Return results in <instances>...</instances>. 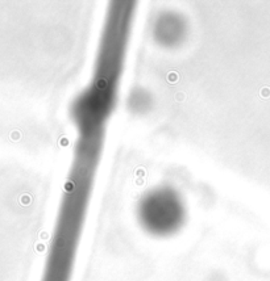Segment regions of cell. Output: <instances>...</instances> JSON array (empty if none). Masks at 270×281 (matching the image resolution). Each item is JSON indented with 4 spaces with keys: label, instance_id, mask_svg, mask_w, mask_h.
<instances>
[{
    "label": "cell",
    "instance_id": "7a4b0ae2",
    "mask_svg": "<svg viewBox=\"0 0 270 281\" xmlns=\"http://www.w3.org/2000/svg\"><path fill=\"white\" fill-rule=\"evenodd\" d=\"M12 138H19V134H17V133H12Z\"/></svg>",
    "mask_w": 270,
    "mask_h": 281
},
{
    "label": "cell",
    "instance_id": "6da1fadb",
    "mask_svg": "<svg viewBox=\"0 0 270 281\" xmlns=\"http://www.w3.org/2000/svg\"><path fill=\"white\" fill-rule=\"evenodd\" d=\"M115 6L107 20L91 84L73 105V117L82 134L102 133L116 100L133 7H128V3H121V7H119L120 3H115Z\"/></svg>",
    "mask_w": 270,
    "mask_h": 281
}]
</instances>
